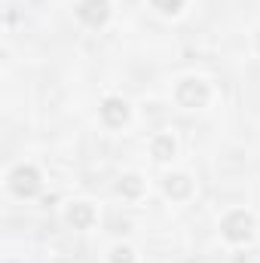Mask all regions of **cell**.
<instances>
[{
    "instance_id": "6da1fadb",
    "label": "cell",
    "mask_w": 260,
    "mask_h": 263,
    "mask_svg": "<svg viewBox=\"0 0 260 263\" xmlns=\"http://www.w3.org/2000/svg\"><path fill=\"white\" fill-rule=\"evenodd\" d=\"M251 230H254V217H251L248 211H242V208L230 211V214L224 217V223H220L224 239H227V242H233V245L248 242V239H251Z\"/></svg>"
},
{
    "instance_id": "7a4b0ae2",
    "label": "cell",
    "mask_w": 260,
    "mask_h": 263,
    "mask_svg": "<svg viewBox=\"0 0 260 263\" xmlns=\"http://www.w3.org/2000/svg\"><path fill=\"white\" fill-rule=\"evenodd\" d=\"M9 187H12L15 196H22V199L34 196L40 190V172L34 165H15L9 172Z\"/></svg>"
},
{
    "instance_id": "3957f363",
    "label": "cell",
    "mask_w": 260,
    "mask_h": 263,
    "mask_svg": "<svg viewBox=\"0 0 260 263\" xmlns=\"http://www.w3.org/2000/svg\"><path fill=\"white\" fill-rule=\"evenodd\" d=\"M77 18L89 28H101L110 18V3L107 0H83L77 6Z\"/></svg>"
},
{
    "instance_id": "277c9868",
    "label": "cell",
    "mask_w": 260,
    "mask_h": 263,
    "mask_svg": "<svg viewBox=\"0 0 260 263\" xmlns=\"http://www.w3.org/2000/svg\"><path fill=\"white\" fill-rule=\"evenodd\" d=\"M175 98H178V104H184V107H202V104L208 101V86H205L202 80H184V83H178Z\"/></svg>"
},
{
    "instance_id": "5b68a950",
    "label": "cell",
    "mask_w": 260,
    "mask_h": 263,
    "mask_svg": "<svg viewBox=\"0 0 260 263\" xmlns=\"http://www.w3.org/2000/svg\"><path fill=\"white\" fill-rule=\"evenodd\" d=\"M101 120H104V126H110V129L126 126V120H129V104H126L123 98H107V101L101 104Z\"/></svg>"
},
{
    "instance_id": "8992f818",
    "label": "cell",
    "mask_w": 260,
    "mask_h": 263,
    "mask_svg": "<svg viewBox=\"0 0 260 263\" xmlns=\"http://www.w3.org/2000/svg\"><path fill=\"white\" fill-rule=\"evenodd\" d=\"M67 220H70L77 230H86V227L95 220V211H92V205H86V202H73L70 211H67Z\"/></svg>"
},
{
    "instance_id": "52a82bcc",
    "label": "cell",
    "mask_w": 260,
    "mask_h": 263,
    "mask_svg": "<svg viewBox=\"0 0 260 263\" xmlns=\"http://www.w3.org/2000/svg\"><path fill=\"white\" fill-rule=\"evenodd\" d=\"M187 193H190V178L187 175H169L165 178V196L184 199Z\"/></svg>"
},
{
    "instance_id": "ba28073f",
    "label": "cell",
    "mask_w": 260,
    "mask_h": 263,
    "mask_svg": "<svg viewBox=\"0 0 260 263\" xmlns=\"http://www.w3.org/2000/svg\"><path fill=\"white\" fill-rule=\"evenodd\" d=\"M175 153V141H172V135H159V138H153V156L156 159H169Z\"/></svg>"
},
{
    "instance_id": "9c48e42d",
    "label": "cell",
    "mask_w": 260,
    "mask_h": 263,
    "mask_svg": "<svg viewBox=\"0 0 260 263\" xmlns=\"http://www.w3.org/2000/svg\"><path fill=\"white\" fill-rule=\"evenodd\" d=\"M141 190H144V184H141V178H138V175L123 178V184H120V193H123V196H138Z\"/></svg>"
},
{
    "instance_id": "30bf717a",
    "label": "cell",
    "mask_w": 260,
    "mask_h": 263,
    "mask_svg": "<svg viewBox=\"0 0 260 263\" xmlns=\"http://www.w3.org/2000/svg\"><path fill=\"white\" fill-rule=\"evenodd\" d=\"M150 3H153V9H159V12L172 15V12H181L187 0H150Z\"/></svg>"
},
{
    "instance_id": "8fae6325",
    "label": "cell",
    "mask_w": 260,
    "mask_h": 263,
    "mask_svg": "<svg viewBox=\"0 0 260 263\" xmlns=\"http://www.w3.org/2000/svg\"><path fill=\"white\" fill-rule=\"evenodd\" d=\"M110 263H135V254H132V248H114L110 251Z\"/></svg>"
},
{
    "instance_id": "7c38bea8",
    "label": "cell",
    "mask_w": 260,
    "mask_h": 263,
    "mask_svg": "<svg viewBox=\"0 0 260 263\" xmlns=\"http://www.w3.org/2000/svg\"><path fill=\"white\" fill-rule=\"evenodd\" d=\"M257 49H260V34H257Z\"/></svg>"
}]
</instances>
